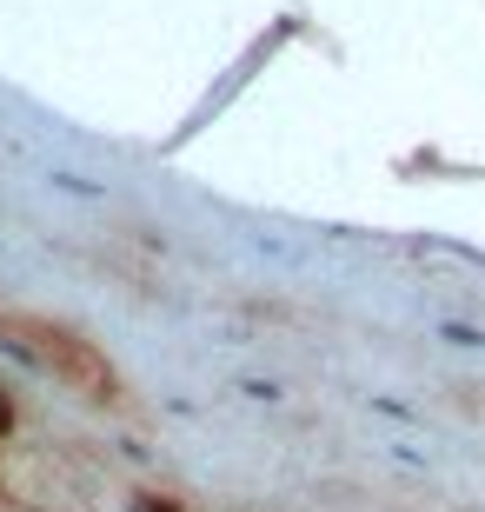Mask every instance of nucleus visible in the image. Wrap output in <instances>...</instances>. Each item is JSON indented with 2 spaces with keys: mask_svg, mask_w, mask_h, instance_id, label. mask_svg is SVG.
<instances>
[{
  "mask_svg": "<svg viewBox=\"0 0 485 512\" xmlns=\"http://www.w3.org/2000/svg\"><path fill=\"white\" fill-rule=\"evenodd\" d=\"M0 346L20 353L27 366H40V373H54V380L80 399H113V386H120L107 353H100L94 340H80L74 326L40 320V313H0Z\"/></svg>",
  "mask_w": 485,
  "mask_h": 512,
  "instance_id": "obj_1",
  "label": "nucleus"
},
{
  "mask_svg": "<svg viewBox=\"0 0 485 512\" xmlns=\"http://www.w3.org/2000/svg\"><path fill=\"white\" fill-rule=\"evenodd\" d=\"M133 512H180V506H173V499H160V493H140V499H133Z\"/></svg>",
  "mask_w": 485,
  "mask_h": 512,
  "instance_id": "obj_2",
  "label": "nucleus"
},
{
  "mask_svg": "<svg viewBox=\"0 0 485 512\" xmlns=\"http://www.w3.org/2000/svg\"><path fill=\"white\" fill-rule=\"evenodd\" d=\"M7 426H14V406H7V399H0V433H7Z\"/></svg>",
  "mask_w": 485,
  "mask_h": 512,
  "instance_id": "obj_3",
  "label": "nucleus"
}]
</instances>
